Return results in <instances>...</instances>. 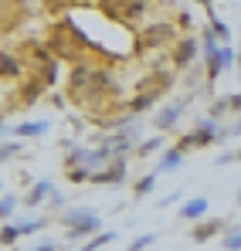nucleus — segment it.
Instances as JSON below:
<instances>
[{
  "mask_svg": "<svg viewBox=\"0 0 241 251\" xmlns=\"http://www.w3.org/2000/svg\"><path fill=\"white\" fill-rule=\"evenodd\" d=\"M201 58H204V75H207V85H214L221 78V72L224 68H231V65H238V51L231 48V44H221L214 38V31L211 27H201Z\"/></svg>",
  "mask_w": 241,
  "mask_h": 251,
  "instance_id": "obj_1",
  "label": "nucleus"
},
{
  "mask_svg": "<svg viewBox=\"0 0 241 251\" xmlns=\"http://www.w3.org/2000/svg\"><path fill=\"white\" fill-rule=\"evenodd\" d=\"M17 238H21V231H17V224H3V234H0V241H3V245L10 248V245H14Z\"/></svg>",
  "mask_w": 241,
  "mask_h": 251,
  "instance_id": "obj_30",
  "label": "nucleus"
},
{
  "mask_svg": "<svg viewBox=\"0 0 241 251\" xmlns=\"http://www.w3.org/2000/svg\"><path fill=\"white\" fill-rule=\"evenodd\" d=\"M88 176H92L88 170H68V180L72 183H88Z\"/></svg>",
  "mask_w": 241,
  "mask_h": 251,
  "instance_id": "obj_32",
  "label": "nucleus"
},
{
  "mask_svg": "<svg viewBox=\"0 0 241 251\" xmlns=\"http://www.w3.org/2000/svg\"><path fill=\"white\" fill-rule=\"evenodd\" d=\"M109 21H116V24H122V27H139V17H146V10H150V3L146 0H133V3H102L99 7Z\"/></svg>",
  "mask_w": 241,
  "mask_h": 251,
  "instance_id": "obj_5",
  "label": "nucleus"
},
{
  "mask_svg": "<svg viewBox=\"0 0 241 251\" xmlns=\"http://www.w3.org/2000/svg\"><path fill=\"white\" fill-rule=\"evenodd\" d=\"M153 187H157V173H146V176H139V180H136L133 197H136V201H143V197H150V194H153Z\"/></svg>",
  "mask_w": 241,
  "mask_h": 251,
  "instance_id": "obj_22",
  "label": "nucleus"
},
{
  "mask_svg": "<svg viewBox=\"0 0 241 251\" xmlns=\"http://www.w3.org/2000/svg\"><path fill=\"white\" fill-rule=\"evenodd\" d=\"M184 109H187V99H173V102H166L160 112L153 116V126L160 129V132H170L173 126L180 123V116H184Z\"/></svg>",
  "mask_w": 241,
  "mask_h": 251,
  "instance_id": "obj_12",
  "label": "nucleus"
},
{
  "mask_svg": "<svg viewBox=\"0 0 241 251\" xmlns=\"http://www.w3.org/2000/svg\"><path fill=\"white\" fill-rule=\"evenodd\" d=\"M61 248H68V245H58V241H38L34 248H27V251H61Z\"/></svg>",
  "mask_w": 241,
  "mask_h": 251,
  "instance_id": "obj_31",
  "label": "nucleus"
},
{
  "mask_svg": "<svg viewBox=\"0 0 241 251\" xmlns=\"http://www.w3.org/2000/svg\"><path fill=\"white\" fill-rule=\"evenodd\" d=\"M126 176H129V163H126V156H119V160H109L102 170H95L88 183H106V187H112V183H122Z\"/></svg>",
  "mask_w": 241,
  "mask_h": 251,
  "instance_id": "obj_11",
  "label": "nucleus"
},
{
  "mask_svg": "<svg viewBox=\"0 0 241 251\" xmlns=\"http://www.w3.org/2000/svg\"><path fill=\"white\" fill-rule=\"evenodd\" d=\"M221 248L224 251H241V224H231L228 234L221 238Z\"/></svg>",
  "mask_w": 241,
  "mask_h": 251,
  "instance_id": "obj_23",
  "label": "nucleus"
},
{
  "mask_svg": "<svg viewBox=\"0 0 241 251\" xmlns=\"http://www.w3.org/2000/svg\"><path fill=\"white\" fill-rule=\"evenodd\" d=\"M51 129V123L48 119H34V123H21V126H14L10 132L14 136H24V139H34V136H44Z\"/></svg>",
  "mask_w": 241,
  "mask_h": 251,
  "instance_id": "obj_18",
  "label": "nucleus"
},
{
  "mask_svg": "<svg viewBox=\"0 0 241 251\" xmlns=\"http://www.w3.org/2000/svg\"><path fill=\"white\" fill-rule=\"evenodd\" d=\"M238 204H241V190H238Z\"/></svg>",
  "mask_w": 241,
  "mask_h": 251,
  "instance_id": "obj_37",
  "label": "nucleus"
},
{
  "mask_svg": "<svg viewBox=\"0 0 241 251\" xmlns=\"http://www.w3.org/2000/svg\"><path fill=\"white\" fill-rule=\"evenodd\" d=\"M41 227H48V217H31V221H17V231L21 234H34Z\"/></svg>",
  "mask_w": 241,
  "mask_h": 251,
  "instance_id": "obj_25",
  "label": "nucleus"
},
{
  "mask_svg": "<svg viewBox=\"0 0 241 251\" xmlns=\"http://www.w3.org/2000/svg\"><path fill=\"white\" fill-rule=\"evenodd\" d=\"M228 227H231V224H228L224 217H204L201 224H194V231H190V238H194L197 245H207V241H214L217 234L224 238V234H228Z\"/></svg>",
  "mask_w": 241,
  "mask_h": 251,
  "instance_id": "obj_10",
  "label": "nucleus"
},
{
  "mask_svg": "<svg viewBox=\"0 0 241 251\" xmlns=\"http://www.w3.org/2000/svg\"><path fill=\"white\" fill-rule=\"evenodd\" d=\"M177 24H180V31H190V27H194V14H190L187 7H180V10H177Z\"/></svg>",
  "mask_w": 241,
  "mask_h": 251,
  "instance_id": "obj_29",
  "label": "nucleus"
},
{
  "mask_svg": "<svg viewBox=\"0 0 241 251\" xmlns=\"http://www.w3.org/2000/svg\"><path fill=\"white\" fill-rule=\"evenodd\" d=\"M14 210H17V197L14 194H3V201H0V217L10 224V217H14Z\"/></svg>",
  "mask_w": 241,
  "mask_h": 251,
  "instance_id": "obj_26",
  "label": "nucleus"
},
{
  "mask_svg": "<svg viewBox=\"0 0 241 251\" xmlns=\"http://www.w3.org/2000/svg\"><path fill=\"white\" fill-rule=\"evenodd\" d=\"M180 167H184V153H180V150L173 146V150H163L157 173H173V170H180Z\"/></svg>",
  "mask_w": 241,
  "mask_h": 251,
  "instance_id": "obj_20",
  "label": "nucleus"
},
{
  "mask_svg": "<svg viewBox=\"0 0 241 251\" xmlns=\"http://www.w3.org/2000/svg\"><path fill=\"white\" fill-rule=\"evenodd\" d=\"M44 88H48V85L38 82V78H27V82H21V105H31V102H38L41 95H44Z\"/></svg>",
  "mask_w": 241,
  "mask_h": 251,
  "instance_id": "obj_19",
  "label": "nucleus"
},
{
  "mask_svg": "<svg viewBox=\"0 0 241 251\" xmlns=\"http://www.w3.org/2000/svg\"><path fill=\"white\" fill-rule=\"evenodd\" d=\"M238 72H241V48H238Z\"/></svg>",
  "mask_w": 241,
  "mask_h": 251,
  "instance_id": "obj_36",
  "label": "nucleus"
},
{
  "mask_svg": "<svg viewBox=\"0 0 241 251\" xmlns=\"http://www.w3.org/2000/svg\"><path fill=\"white\" fill-rule=\"evenodd\" d=\"M14 156H21V143L7 139V143H3V150H0V160H3V163H10Z\"/></svg>",
  "mask_w": 241,
  "mask_h": 251,
  "instance_id": "obj_28",
  "label": "nucleus"
},
{
  "mask_svg": "<svg viewBox=\"0 0 241 251\" xmlns=\"http://www.w3.org/2000/svg\"><path fill=\"white\" fill-rule=\"evenodd\" d=\"M235 160H241V146H238V150H235Z\"/></svg>",
  "mask_w": 241,
  "mask_h": 251,
  "instance_id": "obj_35",
  "label": "nucleus"
},
{
  "mask_svg": "<svg viewBox=\"0 0 241 251\" xmlns=\"http://www.w3.org/2000/svg\"><path fill=\"white\" fill-rule=\"evenodd\" d=\"M139 126H122V129H116L112 136H102L99 139V146L112 156V160H119V156H126L129 150H139Z\"/></svg>",
  "mask_w": 241,
  "mask_h": 251,
  "instance_id": "obj_6",
  "label": "nucleus"
},
{
  "mask_svg": "<svg viewBox=\"0 0 241 251\" xmlns=\"http://www.w3.org/2000/svg\"><path fill=\"white\" fill-rule=\"evenodd\" d=\"M197 51H201L197 38H190V34L177 38V44H173V54H170V65H173V72H184V68H190V65L197 61Z\"/></svg>",
  "mask_w": 241,
  "mask_h": 251,
  "instance_id": "obj_9",
  "label": "nucleus"
},
{
  "mask_svg": "<svg viewBox=\"0 0 241 251\" xmlns=\"http://www.w3.org/2000/svg\"><path fill=\"white\" fill-rule=\"evenodd\" d=\"M157 241V234L153 231H146V234H139V238H133V245H126V251H146L150 245Z\"/></svg>",
  "mask_w": 241,
  "mask_h": 251,
  "instance_id": "obj_27",
  "label": "nucleus"
},
{
  "mask_svg": "<svg viewBox=\"0 0 241 251\" xmlns=\"http://www.w3.org/2000/svg\"><path fill=\"white\" fill-rule=\"evenodd\" d=\"M51 197H54V183H51V180H38V183L27 190L24 204H27V207H41V204H51Z\"/></svg>",
  "mask_w": 241,
  "mask_h": 251,
  "instance_id": "obj_15",
  "label": "nucleus"
},
{
  "mask_svg": "<svg viewBox=\"0 0 241 251\" xmlns=\"http://www.w3.org/2000/svg\"><path fill=\"white\" fill-rule=\"evenodd\" d=\"M163 44H173V24L157 21V24H146V27L139 31V48L157 51V48H163Z\"/></svg>",
  "mask_w": 241,
  "mask_h": 251,
  "instance_id": "obj_8",
  "label": "nucleus"
},
{
  "mask_svg": "<svg viewBox=\"0 0 241 251\" xmlns=\"http://www.w3.org/2000/svg\"><path fill=\"white\" fill-rule=\"evenodd\" d=\"M214 143H221V126L214 119H197V126L187 136H180L177 150L187 153V150H204V146H214Z\"/></svg>",
  "mask_w": 241,
  "mask_h": 251,
  "instance_id": "obj_4",
  "label": "nucleus"
},
{
  "mask_svg": "<svg viewBox=\"0 0 241 251\" xmlns=\"http://www.w3.org/2000/svg\"><path fill=\"white\" fill-rule=\"evenodd\" d=\"M51 207H65V194H61V190H54V197H51Z\"/></svg>",
  "mask_w": 241,
  "mask_h": 251,
  "instance_id": "obj_34",
  "label": "nucleus"
},
{
  "mask_svg": "<svg viewBox=\"0 0 241 251\" xmlns=\"http://www.w3.org/2000/svg\"><path fill=\"white\" fill-rule=\"evenodd\" d=\"M0 75H3V82H21V54H14V51H3L0 54Z\"/></svg>",
  "mask_w": 241,
  "mask_h": 251,
  "instance_id": "obj_17",
  "label": "nucleus"
},
{
  "mask_svg": "<svg viewBox=\"0 0 241 251\" xmlns=\"http://www.w3.org/2000/svg\"><path fill=\"white\" fill-rule=\"evenodd\" d=\"M58 221H61V227H65V234H68L72 245H75V241H88V238H95V234L106 231L95 207H68Z\"/></svg>",
  "mask_w": 241,
  "mask_h": 251,
  "instance_id": "obj_2",
  "label": "nucleus"
},
{
  "mask_svg": "<svg viewBox=\"0 0 241 251\" xmlns=\"http://www.w3.org/2000/svg\"><path fill=\"white\" fill-rule=\"evenodd\" d=\"M224 116H235L241 119V92H231V95H221V99H214L211 102V112H207V119H224Z\"/></svg>",
  "mask_w": 241,
  "mask_h": 251,
  "instance_id": "obj_13",
  "label": "nucleus"
},
{
  "mask_svg": "<svg viewBox=\"0 0 241 251\" xmlns=\"http://www.w3.org/2000/svg\"><path fill=\"white\" fill-rule=\"evenodd\" d=\"M116 241V231H102V234H95V238H88L85 245H79L75 251H102L106 245H112Z\"/></svg>",
  "mask_w": 241,
  "mask_h": 251,
  "instance_id": "obj_21",
  "label": "nucleus"
},
{
  "mask_svg": "<svg viewBox=\"0 0 241 251\" xmlns=\"http://www.w3.org/2000/svg\"><path fill=\"white\" fill-rule=\"evenodd\" d=\"M150 85H139V92H136V99H129L126 102V112L129 116H139V112H146L157 99H160L163 92L170 88V72H157V75H150L146 78Z\"/></svg>",
  "mask_w": 241,
  "mask_h": 251,
  "instance_id": "obj_3",
  "label": "nucleus"
},
{
  "mask_svg": "<svg viewBox=\"0 0 241 251\" xmlns=\"http://www.w3.org/2000/svg\"><path fill=\"white\" fill-rule=\"evenodd\" d=\"M204 14H207V27L214 31V38H217L221 44H231V27H228V21H221L217 10H214L211 3H204Z\"/></svg>",
  "mask_w": 241,
  "mask_h": 251,
  "instance_id": "obj_16",
  "label": "nucleus"
},
{
  "mask_svg": "<svg viewBox=\"0 0 241 251\" xmlns=\"http://www.w3.org/2000/svg\"><path fill=\"white\" fill-rule=\"evenodd\" d=\"M31 65H34V78L44 85H58V75H61V65H58V58H54V51L51 48H44V44H34L31 48Z\"/></svg>",
  "mask_w": 241,
  "mask_h": 251,
  "instance_id": "obj_7",
  "label": "nucleus"
},
{
  "mask_svg": "<svg viewBox=\"0 0 241 251\" xmlns=\"http://www.w3.org/2000/svg\"><path fill=\"white\" fill-rule=\"evenodd\" d=\"M204 214H207V197H190V201H184L180 210H177L180 221H194V224H201Z\"/></svg>",
  "mask_w": 241,
  "mask_h": 251,
  "instance_id": "obj_14",
  "label": "nucleus"
},
{
  "mask_svg": "<svg viewBox=\"0 0 241 251\" xmlns=\"http://www.w3.org/2000/svg\"><path fill=\"white\" fill-rule=\"evenodd\" d=\"M160 150H163V136H150V139L139 143L136 153H139V156H153V153H160Z\"/></svg>",
  "mask_w": 241,
  "mask_h": 251,
  "instance_id": "obj_24",
  "label": "nucleus"
},
{
  "mask_svg": "<svg viewBox=\"0 0 241 251\" xmlns=\"http://www.w3.org/2000/svg\"><path fill=\"white\" fill-rule=\"evenodd\" d=\"M180 197H184L180 190H173V194H166V197H160V207H170V204H177Z\"/></svg>",
  "mask_w": 241,
  "mask_h": 251,
  "instance_id": "obj_33",
  "label": "nucleus"
}]
</instances>
